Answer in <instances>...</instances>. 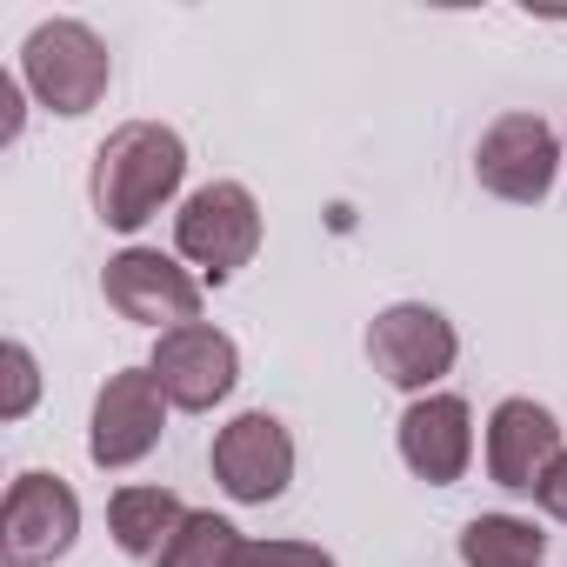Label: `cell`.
Returning <instances> with one entry per match:
<instances>
[{
    "mask_svg": "<svg viewBox=\"0 0 567 567\" xmlns=\"http://www.w3.org/2000/svg\"><path fill=\"white\" fill-rule=\"evenodd\" d=\"M181 174H187V141L161 121H127L94 147L87 194H94V214L107 227L134 234L181 194Z\"/></svg>",
    "mask_w": 567,
    "mask_h": 567,
    "instance_id": "1",
    "label": "cell"
},
{
    "mask_svg": "<svg viewBox=\"0 0 567 567\" xmlns=\"http://www.w3.org/2000/svg\"><path fill=\"white\" fill-rule=\"evenodd\" d=\"M21 81L34 87V101L61 121H81L101 107L107 81H114V54L87 21H41L21 48Z\"/></svg>",
    "mask_w": 567,
    "mask_h": 567,
    "instance_id": "2",
    "label": "cell"
},
{
    "mask_svg": "<svg viewBox=\"0 0 567 567\" xmlns=\"http://www.w3.org/2000/svg\"><path fill=\"white\" fill-rule=\"evenodd\" d=\"M260 247V200L240 181H207L174 214V254L200 267V280H234Z\"/></svg>",
    "mask_w": 567,
    "mask_h": 567,
    "instance_id": "3",
    "label": "cell"
},
{
    "mask_svg": "<svg viewBox=\"0 0 567 567\" xmlns=\"http://www.w3.org/2000/svg\"><path fill=\"white\" fill-rule=\"evenodd\" d=\"M454 354H461V334H454V321H447L441 308H427V301H394V308H381L374 328H368V361H374V374H381L388 388H408L414 401L454 368Z\"/></svg>",
    "mask_w": 567,
    "mask_h": 567,
    "instance_id": "4",
    "label": "cell"
},
{
    "mask_svg": "<svg viewBox=\"0 0 567 567\" xmlns=\"http://www.w3.org/2000/svg\"><path fill=\"white\" fill-rule=\"evenodd\" d=\"M101 295H107V308H114L121 321L154 328V334H174V328H194V321H200V280H194L181 260L154 254V247L114 254L107 274H101Z\"/></svg>",
    "mask_w": 567,
    "mask_h": 567,
    "instance_id": "5",
    "label": "cell"
},
{
    "mask_svg": "<svg viewBox=\"0 0 567 567\" xmlns=\"http://www.w3.org/2000/svg\"><path fill=\"white\" fill-rule=\"evenodd\" d=\"M207 461H214V481H220L227 501L267 507V501L288 494V481H295V434L280 427L267 408H247V414H234L214 434V454Z\"/></svg>",
    "mask_w": 567,
    "mask_h": 567,
    "instance_id": "6",
    "label": "cell"
},
{
    "mask_svg": "<svg viewBox=\"0 0 567 567\" xmlns=\"http://www.w3.org/2000/svg\"><path fill=\"white\" fill-rule=\"evenodd\" d=\"M567 147L554 141V127L540 114H501L481 147H474V181L494 194V200H514V207H534L547 200L554 174H560Z\"/></svg>",
    "mask_w": 567,
    "mask_h": 567,
    "instance_id": "7",
    "label": "cell"
},
{
    "mask_svg": "<svg viewBox=\"0 0 567 567\" xmlns=\"http://www.w3.org/2000/svg\"><path fill=\"white\" fill-rule=\"evenodd\" d=\"M161 427H167V394H161L154 368H121L94 394L87 454H94V467L121 474V467H134V461H147L161 447Z\"/></svg>",
    "mask_w": 567,
    "mask_h": 567,
    "instance_id": "8",
    "label": "cell"
},
{
    "mask_svg": "<svg viewBox=\"0 0 567 567\" xmlns=\"http://www.w3.org/2000/svg\"><path fill=\"white\" fill-rule=\"evenodd\" d=\"M147 368H154L167 408H181V414H207V408H220V401L234 394V381H240V348H234L214 321H194V328L161 334Z\"/></svg>",
    "mask_w": 567,
    "mask_h": 567,
    "instance_id": "9",
    "label": "cell"
},
{
    "mask_svg": "<svg viewBox=\"0 0 567 567\" xmlns=\"http://www.w3.org/2000/svg\"><path fill=\"white\" fill-rule=\"evenodd\" d=\"M0 534H8V560L14 567H48L74 547L81 534V501L61 474H21L0 507Z\"/></svg>",
    "mask_w": 567,
    "mask_h": 567,
    "instance_id": "10",
    "label": "cell"
},
{
    "mask_svg": "<svg viewBox=\"0 0 567 567\" xmlns=\"http://www.w3.org/2000/svg\"><path fill=\"white\" fill-rule=\"evenodd\" d=\"M560 454H567V447H560V421H554L540 401L514 394V401H501V408L487 414V481H494V487L534 494L540 474H547Z\"/></svg>",
    "mask_w": 567,
    "mask_h": 567,
    "instance_id": "11",
    "label": "cell"
},
{
    "mask_svg": "<svg viewBox=\"0 0 567 567\" xmlns=\"http://www.w3.org/2000/svg\"><path fill=\"white\" fill-rule=\"evenodd\" d=\"M401 461L427 487H454L474 461V414L461 394H421L401 414Z\"/></svg>",
    "mask_w": 567,
    "mask_h": 567,
    "instance_id": "12",
    "label": "cell"
},
{
    "mask_svg": "<svg viewBox=\"0 0 567 567\" xmlns=\"http://www.w3.org/2000/svg\"><path fill=\"white\" fill-rule=\"evenodd\" d=\"M181 520H187V507L174 487H121L107 501V527H114L121 554H134V560H161V547L174 540Z\"/></svg>",
    "mask_w": 567,
    "mask_h": 567,
    "instance_id": "13",
    "label": "cell"
},
{
    "mask_svg": "<svg viewBox=\"0 0 567 567\" xmlns=\"http://www.w3.org/2000/svg\"><path fill=\"white\" fill-rule=\"evenodd\" d=\"M461 560L467 567H540L547 560V534L520 514H474L461 527Z\"/></svg>",
    "mask_w": 567,
    "mask_h": 567,
    "instance_id": "14",
    "label": "cell"
},
{
    "mask_svg": "<svg viewBox=\"0 0 567 567\" xmlns=\"http://www.w3.org/2000/svg\"><path fill=\"white\" fill-rule=\"evenodd\" d=\"M240 547H247V540H240L234 520L187 507V520H181L174 540L161 547V567H240Z\"/></svg>",
    "mask_w": 567,
    "mask_h": 567,
    "instance_id": "15",
    "label": "cell"
},
{
    "mask_svg": "<svg viewBox=\"0 0 567 567\" xmlns=\"http://www.w3.org/2000/svg\"><path fill=\"white\" fill-rule=\"evenodd\" d=\"M0 368H8V401H0V414L21 421V414L34 408V394H41V368H34V354H28V341H8V348H0Z\"/></svg>",
    "mask_w": 567,
    "mask_h": 567,
    "instance_id": "16",
    "label": "cell"
},
{
    "mask_svg": "<svg viewBox=\"0 0 567 567\" xmlns=\"http://www.w3.org/2000/svg\"><path fill=\"white\" fill-rule=\"evenodd\" d=\"M240 567H334V554L315 540H247Z\"/></svg>",
    "mask_w": 567,
    "mask_h": 567,
    "instance_id": "17",
    "label": "cell"
},
{
    "mask_svg": "<svg viewBox=\"0 0 567 567\" xmlns=\"http://www.w3.org/2000/svg\"><path fill=\"white\" fill-rule=\"evenodd\" d=\"M534 501H540V514H547V520H560V527H567V454H560V461L540 474Z\"/></svg>",
    "mask_w": 567,
    "mask_h": 567,
    "instance_id": "18",
    "label": "cell"
}]
</instances>
